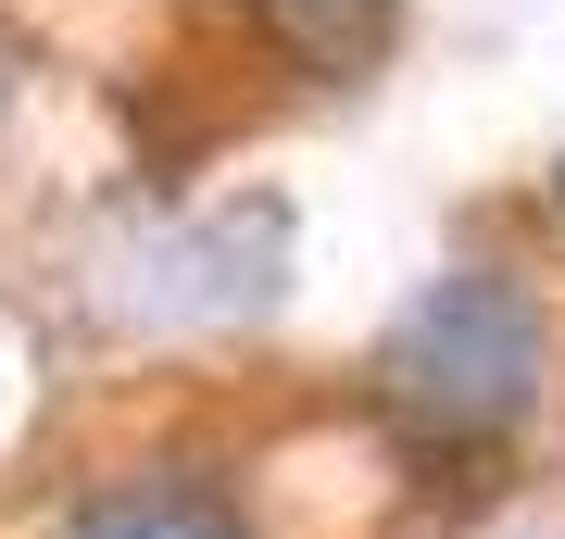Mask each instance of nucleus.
<instances>
[{
    "label": "nucleus",
    "mask_w": 565,
    "mask_h": 539,
    "mask_svg": "<svg viewBox=\"0 0 565 539\" xmlns=\"http://www.w3.org/2000/svg\"><path fill=\"white\" fill-rule=\"evenodd\" d=\"M63 539H252V527H239V502H226L214 477L163 464V477H114V489H88L76 515H63Z\"/></svg>",
    "instance_id": "nucleus-2"
},
{
    "label": "nucleus",
    "mask_w": 565,
    "mask_h": 539,
    "mask_svg": "<svg viewBox=\"0 0 565 539\" xmlns=\"http://www.w3.org/2000/svg\"><path fill=\"white\" fill-rule=\"evenodd\" d=\"M252 13L277 25L315 76H364V63H377V39L403 25V0H252Z\"/></svg>",
    "instance_id": "nucleus-3"
},
{
    "label": "nucleus",
    "mask_w": 565,
    "mask_h": 539,
    "mask_svg": "<svg viewBox=\"0 0 565 539\" xmlns=\"http://www.w3.org/2000/svg\"><path fill=\"white\" fill-rule=\"evenodd\" d=\"M377 377H390V401H403L415 427L490 440V427H515L527 389H541V301L515 277H490V263H452V277H427L403 301Z\"/></svg>",
    "instance_id": "nucleus-1"
}]
</instances>
